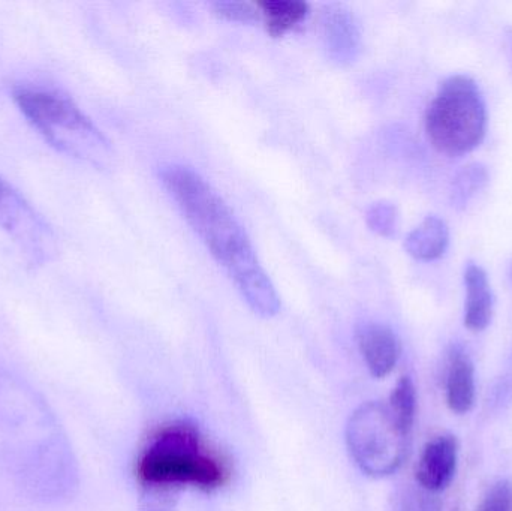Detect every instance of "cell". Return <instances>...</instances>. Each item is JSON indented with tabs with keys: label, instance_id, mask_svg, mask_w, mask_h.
Listing matches in <instances>:
<instances>
[{
	"label": "cell",
	"instance_id": "obj_1",
	"mask_svg": "<svg viewBox=\"0 0 512 511\" xmlns=\"http://www.w3.org/2000/svg\"><path fill=\"white\" fill-rule=\"evenodd\" d=\"M159 179L249 308L261 317H274L280 309L279 296L227 201L197 171L183 165H165Z\"/></svg>",
	"mask_w": 512,
	"mask_h": 511
},
{
	"label": "cell",
	"instance_id": "obj_2",
	"mask_svg": "<svg viewBox=\"0 0 512 511\" xmlns=\"http://www.w3.org/2000/svg\"><path fill=\"white\" fill-rule=\"evenodd\" d=\"M230 465L210 449L194 423H168L147 440L135 462L141 489L179 492L182 488L216 491L230 480Z\"/></svg>",
	"mask_w": 512,
	"mask_h": 511
},
{
	"label": "cell",
	"instance_id": "obj_3",
	"mask_svg": "<svg viewBox=\"0 0 512 511\" xmlns=\"http://www.w3.org/2000/svg\"><path fill=\"white\" fill-rule=\"evenodd\" d=\"M12 99L35 131L68 158L105 168L113 158L110 141L60 87L47 83L15 84Z\"/></svg>",
	"mask_w": 512,
	"mask_h": 511
},
{
	"label": "cell",
	"instance_id": "obj_4",
	"mask_svg": "<svg viewBox=\"0 0 512 511\" xmlns=\"http://www.w3.org/2000/svg\"><path fill=\"white\" fill-rule=\"evenodd\" d=\"M487 107L480 86L468 75H451L439 86L426 113V132L439 153L459 158L483 143Z\"/></svg>",
	"mask_w": 512,
	"mask_h": 511
},
{
	"label": "cell",
	"instance_id": "obj_5",
	"mask_svg": "<svg viewBox=\"0 0 512 511\" xmlns=\"http://www.w3.org/2000/svg\"><path fill=\"white\" fill-rule=\"evenodd\" d=\"M346 446L357 467L367 476L382 479L402 467L408 455L405 434L382 402H367L349 417Z\"/></svg>",
	"mask_w": 512,
	"mask_h": 511
},
{
	"label": "cell",
	"instance_id": "obj_6",
	"mask_svg": "<svg viewBox=\"0 0 512 511\" xmlns=\"http://www.w3.org/2000/svg\"><path fill=\"white\" fill-rule=\"evenodd\" d=\"M0 230L11 237L30 266H45L59 252L53 227L3 177H0Z\"/></svg>",
	"mask_w": 512,
	"mask_h": 511
},
{
	"label": "cell",
	"instance_id": "obj_7",
	"mask_svg": "<svg viewBox=\"0 0 512 511\" xmlns=\"http://www.w3.org/2000/svg\"><path fill=\"white\" fill-rule=\"evenodd\" d=\"M459 464V443L453 435L433 438L421 452L415 470L418 486L424 491L438 494L453 482Z\"/></svg>",
	"mask_w": 512,
	"mask_h": 511
},
{
	"label": "cell",
	"instance_id": "obj_8",
	"mask_svg": "<svg viewBox=\"0 0 512 511\" xmlns=\"http://www.w3.org/2000/svg\"><path fill=\"white\" fill-rule=\"evenodd\" d=\"M357 344L372 377L385 378L400 359V342L396 333L381 323H363L357 327Z\"/></svg>",
	"mask_w": 512,
	"mask_h": 511
},
{
	"label": "cell",
	"instance_id": "obj_9",
	"mask_svg": "<svg viewBox=\"0 0 512 511\" xmlns=\"http://www.w3.org/2000/svg\"><path fill=\"white\" fill-rule=\"evenodd\" d=\"M465 326L471 332H483L492 323L495 296L489 275L480 264L469 261L465 267Z\"/></svg>",
	"mask_w": 512,
	"mask_h": 511
},
{
	"label": "cell",
	"instance_id": "obj_10",
	"mask_svg": "<svg viewBox=\"0 0 512 511\" xmlns=\"http://www.w3.org/2000/svg\"><path fill=\"white\" fill-rule=\"evenodd\" d=\"M445 392L448 407L453 413L466 414L474 408L477 396L474 362L469 354L460 348H454L450 354Z\"/></svg>",
	"mask_w": 512,
	"mask_h": 511
},
{
	"label": "cell",
	"instance_id": "obj_11",
	"mask_svg": "<svg viewBox=\"0 0 512 511\" xmlns=\"http://www.w3.org/2000/svg\"><path fill=\"white\" fill-rule=\"evenodd\" d=\"M324 36L327 50L337 63H349L360 50V33L354 17L345 9H331L325 14Z\"/></svg>",
	"mask_w": 512,
	"mask_h": 511
},
{
	"label": "cell",
	"instance_id": "obj_12",
	"mask_svg": "<svg viewBox=\"0 0 512 511\" xmlns=\"http://www.w3.org/2000/svg\"><path fill=\"white\" fill-rule=\"evenodd\" d=\"M450 245V228L439 216H427L420 225L408 234L405 249L411 257L420 261L441 258Z\"/></svg>",
	"mask_w": 512,
	"mask_h": 511
},
{
	"label": "cell",
	"instance_id": "obj_13",
	"mask_svg": "<svg viewBox=\"0 0 512 511\" xmlns=\"http://www.w3.org/2000/svg\"><path fill=\"white\" fill-rule=\"evenodd\" d=\"M265 27L274 38L285 35L309 15V5L298 0H265L256 3Z\"/></svg>",
	"mask_w": 512,
	"mask_h": 511
},
{
	"label": "cell",
	"instance_id": "obj_14",
	"mask_svg": "<svg viewBox=\"0 0 512 511\" xmlns=\"http://www.w3.org/2000/svg\"><path fill=\"white\" fill-rule=\"evenodd\" d=\"M489 183V171L486 165L475 164L463 167L451 183V206L457 210H463Z\"/></svg>",
	"mask_w": 512,
	"mask_h": 511
},
{
	"label": "cell",
	"instance_id": "obj_15",
	"mask_svg": "<svg viewBox=\"0 0 512 511\" xmlns=\"http://www.w3.org/2000/svg\"><path fill=\"white\" fill-rule=\"evenodd\" d=\"M391 416L405 434L411 435L417 416V390L411 378H400L387 404Z\"/></svg>",
	"mask_w": 512,
	"mask_h": 511
},
{
	"label": "cell",
	"instance_id": "obj_16",
	"mask_svg": "<svg viewBox=\"0 0 512 511\" xmlns=\"http://www.w3.org/2000/svg\"><path fill=\"white\" fill-rule=\"evenodd\" d=\"M367 224L375 233L384 237H393L399 224L396 206L387 201L375 203L367 210Z\"/></svg>",
	"mask_w": 512,
	"mask_h": 511
},
{
	"label": "cell",
	"instance_id": "obj_17",
	"mask_svg": "<svg viewBox=\"0 0 512 511\" xmlns=\"http://www.w3.org/2000/svg\"><path fill=\"white\" fill-rule=\"evenodd\" d=\"M213 9L221 18L237 23H254L259 20L258 6L245 2H216Z\"/></svg>",
	"mask_w": 512,
	"mask_h": 511
},
{
	"label": "cell",
	"instance_id": "obj_18",
	"mask_svg": "<svg viewBox=\"0 0 512 511\" xmlns=\"http://www.w3.org/2000/svg\"><path fill=\"white\" fill-rule=\"evenodd\" d=\"M179 492L167 489H141L140 511H174Z\"/></svg>",
	"mask_w": 512,
	"mask_h": 511
},
{
	"label": "cell",
	"instance_id": "obj_19",
	"mask_svg": "<svg viewBox=\"0 0 512 511\" xmlns=\"http://www.w3.org/2000/svg\"><path fill=\"white\" fill-rule=\"evenodd\" d=\"M477 511H512V483L501 480L493 485Z\"/></svg>",
	"mask_w": 512,
	"mask_h": 511
},
{
	"label": "cell",
	"instance_id": "obj_20",
	"mask_svg": "<svg viewBox=\"0 0 512 511\" xmlns=\"http://www.w3.org/2000/svg\"><path fill=\"white\" fill-rule=\"evenodd\" d=\"M400 511H442V504L438 494L418 489H411L403 495Z\"/></svg>",
	"mask_w": 512,
	"mask_h": 511
}]
</instances>
